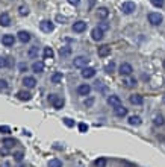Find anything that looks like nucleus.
Returning a JSON list of instances; mask_svg holds the SVG:
<instances>
[{
	"label": "nucleus",
	"mask_w": 165,
	"mask_h": 167,
	"mask_svg": "<svg viewBox=\"0 0 165 167\" xmlns=\"http://www.w3.org/2000/svg\"><path fill=\"white\" fill-rule=\"evenodd\" d=\"M88 62H89V58L88 56H76L74 60H73V65L76 67V69H85V67H88Z\"/></svg>",
	"instance_id": "1"
},
{
	"label": "nucleus",
	"mask_w": 165,
	"mask_h": 167,
	"mask_svg": "<svg viewBox=\"0 0 165 167\" xmlns=\"http://www.w3.org/2000/svg\"><path fill=\"white\" fill-rule=\"evenodd\" d=\"M162 21H164V17H162L159 12H150V14H149V23L150 24L159 26Z\"/></svg>",
	"instance_id": "2"
},
{
	"label": "nucleus",
	"mask_w": 165,
	"mask_h": 167,
	"mask_svg": "<svg viewBox=\"0 0 165 167\" xmlns=\"http://www.w3.org/2000/svg\"><path fill=\"white\" fill-rule=\"evenodd\" d=\"M135 9H136V5H135L133 2H124V3L121 5V11H123V14H126V15L133 14Z\"/></svg>",
	"instance_id": "3"
},
{
	"label": "nucleus",
	"mask_w": 165,
	"mask_h": 167,
	"mask_svg": "<svg viewBox=\"0 0 165 167\" xmlns=\"http://www.w3.org/2000/svg\"><path fill=\"white\" fill-rule=\"evenodd\" d=\"M39 27H41L43 32H47V34H50V32L55 31V24L52 23L50 20H43V21L39 23Z\"/></svg>",
	"instance_id": "4"
},
{
	"label": "nucleus",
	"mask_w": 165,
	"mask_h": 167,
	"mask_svg": "<svg viewBox=\"0 0 165 167\" xmlns=\"http://www.w3.org/2000/svg\"><path fill=\"white\" fill-rule=\"evenodd\" d=\"M71 29H73V32H76V34H82V32L86 31V23L82 21V20H79V21H76V23L73 24Z\"/></svg>",
	"instance_id": "5"
},
{
	"label": "nucleus",
	"mask_w": 165,
	"mask_h": 167,
	"mask_svg": "<svg viewBox=\"0 0 165 167\" xmlns=\"http://www.w3.org/2000/svg\"><path fill=\"white\" fill-rule=\"evenodd\" d=\"M111 46H108V44H105V46H100V47L97 49V55L100 56V58H106V56H109L111 55Z\"/></svg>",
	"instance_id": "6"
},
{
	"label": "nucleus",
	"mask_w": 165,
	"mask_h": 167,
	"mask_svg": "<svg viewBox=\"0 0 165 167\" xmlns=\"http://www.w3.org/2000/svg\"><path fill=\"white\" fill-rule=\"evenodd\" d=\"M133 72V69H132V65L127 64V62H123L121 65H120V74L121 76H130Z\"/></svg>",
	"instance_id": "7"
},
{
	"label": "nucleus",
	"mask_w": 165,
	"mask_h": 167,
	"mask_svg": "<svg viewBox=\"0 0 165 167\" xmlns=\"http://www.w3.org/2000/svg\"><path fill=\"white\" fill-rule=\"evenodd\" d=\"M2 44L6 46V47H12V46L15 44V38H14V35H9V34L3 35L2 36Z\"/></svg>",
	"instance_id": "8"
},
{
	"label": "nucleus",
	"mask_w": 165,
	"mask_h": 167,
	"mask_svg": "<svg viewBox=\"0 0 165 167\" xmlns=\"http://www.w3.org/2000/svg\"><path fill=\"white\" fill-rule=\"evenodd\" d=\"M91 36H93L94 41H102L103 36H105V32H103L100 27H94V29L91 31Z\"/></svg>",
	"instance_id": "9"
},
{
	"label": "nucleus",
	"mask_w": 165,
	"mask_h": 167,
	"mask_svg": "<svg viewBox=\"0 0 165 167\" xmlns=\"http://www.w3.org/2000/svg\"><path fill=\"white\" fill-rule=\"evenodd\" d=\"M89 93H91V85L82 84V85L77 87V94L79 96H89Z\"/></svg>",
	"instance_id": "10"
},
{
	"label": "nucleus",
	"mask_w": 165,
	"mask_h": 167,
	"mask_svg": "<svg viewBox=\"0 0 165 167\" xmlns=\"http://www.w3.org/2000/svg\"><path fill=\"white\" fill-rule=\"evenodd\" d=\"M108 103H109L111 107H114V108L121 107V105H123V103H121V99L115 94H111L109 97H108Z\"/></svg>",
	"instance_id": "11"
},
{
	"label": "nucleus",
	"mask_w": 165,
	"mask_h": 167,
	"mask_svg": "<svg viewBox=\"0 0 165 167\" xmlns=\"http://www.w3.org/2000/svg\"><path fill=\"white\" fill-rule=\"evenodd\" d=\"M82 78H85V79H91V78H94L95 76V69H93V67H85V69H82Z\"/></svg>",
	"instance_id": "12"
},
{
	"label": "nucleus",
	"mask_w": 165,
	"mask_h": 167,
	"mask_svg": "<svg viewBox=\"0 0 165 167\" xmlns=\"http://www.w3.org/2000/svg\"><path fill=\"white\" fill-rule=\"evenodd\" d=\"M0 24H2L3 27L11 26V17H9L8 12H2V14H0Z\"/></svg>",
	"instance_id": "13"
},
{
	"label": "nucleus",
	"mask_w": 165,
	"mask_h": 167,
	"mask_svg": "<svg viewBox=\"0 0 165 167\" xmlns=\"http://www.w3.org/2000/svg\"><path fill=\"white\" fill-rule=\"evenodd\" d=\"M23 85L26 87V88H34L36 85V79L34 78V76H26L23 79Z\"/></svg>",
	"instance_id": "14"
},
{
	"label": "nucleus",
	"mask_w": 165,
	"mask_h": 167,
	"mask_svg": "<svg viewBox=\"0 0 165 167\" xmlns=\"http://www.w3.org/2000/svg\"><path fill=\"white\" fill-rule=\"evenodd\" d=\"M129 100L132 105H142V103H144V97H142L141 94H132Z\"/></svg>",
	"instance_id": "15"
},
{
	"label": "nucleus",
	"mask_w": 165,
	"mask_h": 167,
	"mask_svg": "<svg viewBox=\"0 0 165 167\" xmlns=\"http://www.w3.org/2000/svg\"><path fill=\"white\" fill-rule=\"evenodd\" d=\"M97 17H99L100 20H106L108 17H109V9L105 8V6L99 8V9H97Z\"/></svg>",
	"instance_id": "16"
},
{
	"label": "nucleus",
	"mask_w": 165,
	"mask_h": 167,
	"mask_svg": "<svg viewBox=\"0 0 165 167\" xmlns=\"http://www.w3.org/2000/svg\"><path fill=\"white\" fill-rule=\"evenodd\" d=\"M17 35H18V40H20L21 43H24V44L30 41V34H29V32H26V31H20Z\"/></svg>",
	"instance_id": "17"
},
{
	"label": "nucleus",
	"mask_w": 165,
	"mask_h": 167,
	"mask_svg": "<svg viewBox=\"0 0 165 167\" xmlns=\"http://www.w3.org/2000/svg\"><path fill=\"white\" fill-rule=\"evenodd\" d=\"M32 70L35 73H43L44 72V62L43 61H35L32 64Z\"/></svg>",
	"instance_id": "18"
},
{
	"label": "nucleus",
	"mask_w": 165,
	"mask_h": 167,
	"mask_svg": "<svg viewBox=\"0 0 165 167\" xmlns=\"http://www.w3.org/2000/svg\"><path fill=\"white\" fill-rule=\"evenodd\" d=\"M114 112H115L117 117H126V116H127V108H124L121 105V107L114 108Z\"/></svg>",
	"instance_id": "19"
},
{
	"label": "nucleus",
	"mask_w": 165,
	"mask_h": 167,
	"mask_svg": "<svg viewBox=\"0 0 165 167\" xmlns=\"http://www.w3.org/2000/svg\"><path fill=\"white\" fill-rule=\"evenodd\" d=\"M17 97H18L20 100L27 102V100H30V99H32V94H30L29 91H24V90H21V91H18V93H17Z\"/></svg>",
	"instance_id": "20"
},
{
	"label": "nucleus",
	"mask_w": 165,
	"mask_h": 167,
	"mask_svg": "<svg viewBox=\"0 0 165 167\" xmlns=\"http://www.w3.org/2000/svg\"><path fill=\"white\" fill-rule=\"evenodd\" d=\"M64 103H65V102H64V99H62V97H59V96H56V99L53 100L52 107L55 108V109H62V108H64Z\"/></svg>",
	"instance_id": "21"
},
{
	"label": "nucleus",
	"mask_w": 165,
	"mask_h": 167,
	"mask_svg": "<svg viewBox=\"0 0 165 167\" xmlns=\"http://www.w3.org/2000/svg\"><path fill=\"white\" fill-rule=\"evenodd\" d=\"M142 123V120L140 116H130L129 117V125H132V126H140Z\"/></svg>",
	"instance_id": "22"
},
{
	"label": "nucleus",
	"mask_w": 165,
	"mask_h": 167,
	"mask_svg": "<svg viewBox=\"0 0 165 167\" xmlns=\"http://www.w3.org/2000/svg\"><path fill=\"white\" fill-rule=\"evenodd\" d=\"M27 56H29L30 60H36V58H38V47H36V46H32V47L29 49V52H27Z\"/></svg>",
	"instance_id": "23"
},
{
	"label": "nucleus",
	"mask_w": 165,
	"mask_h": 167,
	"mask_svg": "<svg viewBox=\"0 0 165 167\" xmlns=\"http://www.w3.org/2000/svg\"><path fill=\"white\" fill-rule=\"evenodd\" d=\"M59 55L62 56V58H65V56H70L71 55V47L68 46H64V47L59 49Z\"/></svg>",
	"instance_id": "24"
},
{
	"label": "nucleus",
	"mask_w": 165,
	"mask_h": 167,
	"mask_svg": "<svg viewBox=\"0 0 165 167\" xmlns=\"http://www.w3.org/2000/svg\"><path fill=\"white\" fill-rule=\"evenodd\" d=\"M53 56H55L53 49L52 47H44V58H46V60H52Z\"/></svg>",
	"instance_id": "25"
},
{
	"label": "nucleus",
	"mask_w": 165,
	"mask_h": 167,
	"mask_svg": "<svg viewBox=\"0 0 165 167\" xmlns=\"http://www.w3.org/2000/svg\"><path fill=\"white\" fill-rule=\"evenodd\" d=\"M2 144H3L6 149H9V147H14V146H15V140H14V138H5V140L2 141Z\"/></svg>",
	"instance_id": "26"
},
{
	"label": "nucleus",
	"mask_w": 165,
	"mask_h": 167,
	"mask_svg": "<svg viewBox=\"0 0 165 167\" xmlns=\"http://www.w3.org/2000/svg\"><path fill=\"white\" fill-rule=\"evenodd\" d=\"M105 72H106L108 74H112V73L115 72V62H114V61L105 65Z\"/></svg>",
	"instance_id": "27"
},
{
	"label": "nucleus",
	"mask_w": 165,
	"mask_h": 167,
	"mask_svg": "<svg viewBox=\"0 0 165 167\" xmlns=\"http://www.w3.org/2000/svg\"><path fill=\"white\" fill-rule=\"evenodd\" d=\"M50 79H52V82H53V84H59L61 81H62V73H59V72L53 73Z\"/></svg>",
	"instance_id": "28"
},
{
	"label": "nucleus",
	"mask_w": 165,
	"mask_h": 167,
	"mask_svg": "<svg viewBox=\"0 0 165 167\" xmlns=\"http://www.w3.org/2000/svg\"><path fill=\"white\" fill-rule=\"evenodd\" d=\"M164 123H165V120H164V116H162V114L154 116V125H156V126H162Z\"/></svg>",
	"instance_id": "29"
},
{
	"label": "nucleus",
	"mask_w": 165,
	"mask_h": 167,
	"mask_svg": "<svg viewBox=\"0 0 165 167\" xmlns=\"http://www.w3.org/2000/svg\"><path fill=\"white\" fill-rule=\"evenodd\" d=\"M48 167H62V161L58 158H53L48 161Z\"/></svg>",
	"instance_id": "30"
},
{
	"label": "nucleus",
	"mask_w": 165,
	"mask_h": 167,
	"mask_svg": "<svg viewBox=\"0 0 165 167\" xmlns=\"http://www.w3.org/2000/svg\"><path fill=\"white\" fill-rule=\"evenodd\" d=\"M18 14H20L21 17H26V15L29 14V8H27L26 5H20V6H18Z\"/></svg>",
	"instance_id": "31"
},
{
	"label": "nucleus",
	"mask_w": 165,
	"mask_h": 167,
	"mask_svg": "<svg viewBox=\"0 0 165 167\" xmlns=\"http://www.w3.org/2000/svg\"><path fill=\"white\" fill-rule=\"evenodd\" d=\"M123 84L127 87V88H132V87H135L136 85V79H133V78H129V79H124Z\"/></svg>",
	"instance_id": "32"
},
{
	"label": "nucleus",
	"mask_w": 165,
	"mask_h": 167,
	"mask_svg": "<svg viewBox=\"0 0 165 167\" xmlns=\"http://www.w3.org/2000/svg\"><path fill=\"white\" fill-rule=\"evenodd\" d=\"M94 166L95 167H106V160H105V158H97L94 161Z\"/></svg>",
	"instance_id": "33"
},
{
	"label": "nucleus",
	"mask_w": 165,
	"mask_h": 167,
	"mask_svg": "<svg viewBox=\"0 0 165 167\" xmlns=\"http://www.w3.org/2000/svg\"><path fill=\"white\" fill-rule=\"evenodd\" d=\"M8 65H11V60L9 58H0V69L8 67Z\"/></svg>",
	"instance_id": "34"
},
{
	"label": "nucleus",
	"mask_w": 165,
	"mask_h": 167,
	"mask_svg": "<svg viewBox=\"0 0 165 167\" xmlns=\"http://www.w3.org/2000/svg\"><path fill=\"white\" fill-rule=\"evenodd\" d=\"M97 27H100V29H102V31H103V32H106L108 29H109V27H111V24L108 23V21H105V20H103V21H102V23H99V26H97Z\"/></svg>",
	"instance_id": "35"
},
{
	"label": "nucleus",
	"mask_w": 165,
	"mask_h": 167,
	"mask_svg": "<svg viewBox=\"0 0 165 167\" xmlns=\"http://www.w3.org/2000/svg\"><path fill=\"white\" fill-rule=\"evenodd\" d=\"M150 2H152V5H153L154 8H162V6H164V0H150Z\"/></svg>",
	"instance_id": "36"
},
{
	"label": "nucleus",
	"mask_w": 165,
	"mask_h": 167,
	"mask_svg": "<svg viewBox=\"0 0 165 167\" xmlns=\"http://www.w3.org/2000/svg\"><path fill=\"white\" fill-rule=\"evenodd\" d=\"M23 158H24L23 152H15V154H14V160H15V161H18V163H20V161H23Z\"/></svg>",
	"instance_id": "37"
},
{
	"label": "nucleus",
	"mask_w": 165,
	"mask_h": 167,
	"mask_svg": "<svg viewBox=\"0 0 165 167\" xmlns=\"http://www.w3.org/2000/svg\"><path fill=\"white\" fill-rule=\"evenodd\" d=\"M93 103H94V99H93V97H88V99H85V102H83V105L86 108L93 107Z\"/></svg>",
	"instance_id": "38"
},
{
	"label": "nucleus",
	"mask_w": 165,
	"mask_h": 167,
	"mask_svg": "<svg viewBox=\"0 0 165 167\" xmlns=\"http://www.w3.org/2000/svg\"><path fill=\"white\" fill-rule=\"evenodd\" d=\"M64 123H65L68 128H73V126H74V122H73L71 119H68V117H65V119H64Z\"/></svg>",
	"instance_id": "39"
},
{
	"label": "nucleus",
	"mask_w": 165,
	"mask_h": 167,
	"mask_svg": "<svg viewBox=\"0 0 165 167\" xmlns=\"http://www.w3.org/2000/svg\"><path fill=\"white\" fill-rule=\"evenodd\" d=\"M79 131H80V132H86V131H88V125H86V123H79Z\"/></svg>",
	"instance_id": "40"
},
{
	"label": "nucleus",
	"mask_w": 165,
	"mask_h": 167,
	"mask_svg": "<svg viewBox=\"0 0 165 167\" xmlns=\"http://www.w3.org/2000/svg\"><path fill=\"white\" fill-rule=\"evenodd\" d=\"M18 70H20V72H27V64H26V62L18 64Z\"/></svg>",
	"instance_id": "41"
},
{
	"label": "nucleus",
	"mask_w": 165,
	"mask_h": 167,
	"mask_svg": "<svg viewBox=\"0 0 165 167\" xmlns=\"http://www.w3.org/2000/svg\"><path fill=\"white\" fill-rule=\"evenodd\" d=\"M8 88V82L5 79H0V90H6Z\"/></svg>",
	"instance_id": "42"
},
{
	"label": "nucleus",
	"mask_w": 165,
	"mask_h": 167,
	"mask_svg": "<svg viewBox=\"0 0 165 167\" xmlns=\"http://www.w3.org/2000/svg\"><path fill=\"white\" fill-rule=\"evenodd\" d=\"M0 132H3V134H9V132H11V128H9V126H0Z\"/></svg>",
	"instance_id": "43"
},
{
	"label": "nucleus",
	"mask_w": 165,
	"mask_h": 167,
	"mask_svg": "<svg viewBox=\"0 0 165 167\" xmlns=\"http://www.w3.org/2000/svg\"><path fill=\"white\" fill-rule=\"evenodd\" d=\"M68 3H70V5H73V6H77V5L80 3V0H68Z\"/></svg>",
	"instance_id": "44"
},
{
	"label": "nucleus",
	"mask_w": 165,
	"mask_h": 167,
	"mask_svg": "<svg viewBox=\"0 0 165 167\" xmlns=\"http://www.w3.org/2000/svg\"><path fill=\"white\" fill-rule=\"evenodd\" d=\"M55 99H56V94H48V102H50V103H53Z\"/></svg>",
	"instance_id": "45"
},
{
	"label": "nucleus",
	"mask_w": 165,
	"mask_h": 167,
	"mask_svg": "<svg viewBox=\"0 0 165 167\" xmlns=\"http://www.w3.org/2000/svg\"><path fill=\"white\" fill-rule=\"evenodd\" d=\"M0 167H11V166H9V163H3Z\"/></svg>",
	"instance_id": "46"
},
{
	"label": "nucleus",
	"mask_w": 165,
	"mask_h": 167,
	"mask_svg": "<svg viewBox=\"0 0 165 167\" xmlns=\"http://www.w3.org/2000/svg\"><path fill=\"white\" fill-rule=\"evenodd\" d=\"M164 69H165V60H164Z\"/></svg>",
	"instance_id": "47"
},
{
	"label": "nucleus",
	"mask_w": 165,
	"mask_h": 167,
	"mask_svg": "<svg viewBox=\"0 0 165 167\" xmlns=\"http://www.w3.org/2000/svg\"><path fill=\"white\" fill-rule=\"evenodd\" d=\"M18 167H24V166H18Z\"/></svg>",
	"instance_id": "48"
},
{
	"label": "nucleus",
	"mask_w": 165,
	"mask_h": 167,
	"mask_svg": "<svg viewBox=\"0 0 165 167\" xmlns=\"http://www.w3.org/2000/svg\"><path fill=\"white\" fill-rule=\"evenodd\" d=\"M164 100H165V99H164Z\"/></svg>",
	"instance_id": "49"
}]
</instances>
